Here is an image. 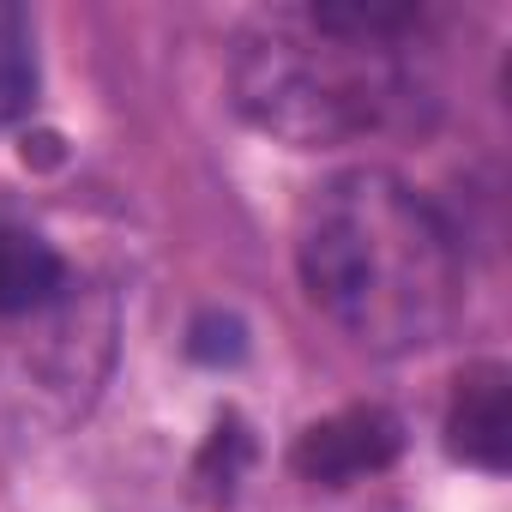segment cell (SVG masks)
Returning <instances> with one entry per match:
<instances>
[{"mask_svg": "<svg viewBox=\"0 0 512 512\" xmlns=\"http://www.w3.org/2000/svg\"><path fill=\"white\" fill-rule=\"evenodd\" d=\"M296 260L314 308L380 356L440 344L470 296L458 229L410 181L374 163L338 169L308 193Z\"/></svg>", "mask_w": 512, "mask_h": 512, "instance_id": "6da1fadb", "label": "cell"}, {"mask_svg": "<svg viewBox=\"0 0 512 512\" xmlns=\"http://www.w3.org/2000/svg\"><path fill=\"white\" fill-rule=\"evenodd\" d=\"M416 25L410 7H290L253 19L235 55V103L241 115L296 145H350L368 133L410 127L422 97V79L404 61V31Z\"/></svg>", "mask_w": 512, "mask_h": 512, "instance_id": "7a4b0ae2", "label": "cell"}, {"mask_svg": "<svg viewBox=\"0 0 512 512\" xmlns=\"http://www.w3.org/2000/svg\"><path fill=\"white\" fill-rule=\"evenodd\" d=\"M404 452V422L380 404H350L326 422H314L302 440H296V470L308 482H326V488H344L356 476H374L386 470L392 458Z\"/></svg>", "mask_w": 512, "mask_h": 512, "instance_id": "3957f363", "label": "cell"}, {"mask_svg": "<svg viewBox=\"0 0 512 512\" xmlns=\"http://www.w3.org/2000/svg\"><path fill=\"white\" fill-rule=\"evenodd\" d=\"M446 446L452 458L494 476L512 464V374L500 362H470L458 374L452 410H446Z\"/></svg>", "mask_w": 512, "mask_h": 512, "instance_id": "277c9868", "label": "cell"}, {"mask_svg": "<svg viewBox=\"0 0 512 512\" xmlns=\"http://www.w3.org/2000/svg\"><path fill=\"white\" fill-rule=\"evenodd\" d=\"M67 296V260L31 229H0V314H43Z\"/></svg>", "mask_w": 512, "mask_h": 512, "instance_id": "5b68a950", "label": "cell"}, {"mask_svg": "<svg viewBox=\"0 0 512 512\" xmlns=\"http://www.w3.org/2000/svg\"><path fill=\"white\" fill-rule=\"evenodd\" d=\"M37 97V49H31V25L25 13L0 7V133L13 121H25Z\"/></svg>", "mask_w": 512, "mask_h": 512, "instance_id": "8992f818", "label": "cell"}, {"mask_svg": "<svg viewBox=\"0 0 512 512\" xmlns=\"http://www.w3.org/2000/svg\"><path fill=\"white\" fill-rule=\"evenodd\" d=\"M193 356H199V362H235V356H241V320L205 314V320L193 326Z\"/></svg>", "mask_w": 512, "mask_h": 512, "instance_id": "52a82bcc", "label": "cell"}]
</instances>
